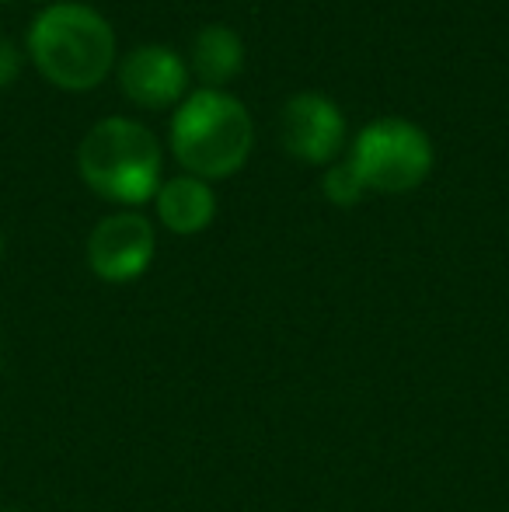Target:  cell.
I'll return each instance as SVG.
<instances>
[{
    "mask_svg": "<svg viewBox=\"0 0 509 512\" xmlns=\"http://www.w3.org/2000/svg\"><path fill=\"white\" fill-rule=\"evenodd\" d=\"M35 70L60 91H91L116 67V28L81 0H56L25 35Z\"/></svg>",
    "mask_w": 509,
    "mask_h": 512,
    "instance_id": "6da1fadb",
    "label": "cell"
},
{
    "mask_svg": "<svg viewBox=\"0 0 509 512\" xmlns=\"http://www.w3.org/2000/svg\"><path fill=\"white\" fill-rule=\"evenodd\" d=\"M255 147V122L241 98L217 88H199L171 115V154L203 182L238 175Z\"/></svg>",
    "mask_w": 509,
    "mask_h": 512,
    "instance_id": "7a4b0ae2",
    "label": "cell"
},
{
    "mask_svg": "<svg viewBox=\"0 0 509 512\" xmlns=\"http://www.w3.org/2000/svg\"><path fill=\"white\" fill-rule=\"evenodd\" d=\"M164 154L143 122L109 115L84 133L77 147V175L95 196L119 206H140L161 189Z\"/></svg>",
    "mask_w": 509,
    "mask_h": 512,
    "instance_id": "3957f363",
    "label": "cell"
},
{
    "mask_svg": "<svg viewBox=\"0 0 509 512\" xmlns=\"http://www.w3.org/2000/svg\"><path fill=\"white\" fill-rule=\"evenodd\" d=\"M349 161L360 171L363 185L384 196L419 189L433 171V143L426 129L398 115H384L363 126L349 150Z\"/></svg>",
    "mask_w": 509,
    "mask_h": 512,
    "instance_id": "277c9868",
    "label": "cell"
},
{
    "mask_svg": "<svg viewBox=\"0 0 509 512\" xmlns=\"http://www.w3.org/2000/svg\"><path fill=\"white\" fill-rule=\"evenodd\" d=\"M157 251L154 223L136 209L109 213L88 237V265L105 283H133L150 269Z\"/></svg>",
    "mask_w": 509,
    "mask_h": 512,
    "instance_id": "5b68a950",
    "label": "cell"
},
{
    "mask_svg": "<svg viewBox=\"0 0 509 512\" xmlns=\"http://www.w3.org/2000/svg\"><path fill=\"white\" fill-rule=\"evenodd\" d=\"M279 140L297 161L332 164L346 143V115L321 91H300L283 105Z\"/></svg>",
    "mask_w": 509,
    "mask_h": 512,
    "instance_id": "8992f818",
    "label": "cell"
},
{
    "mask_svg": "<svg viewBox=\"0 0 509 512\" xmlns=\"http://www.w3.org/2000/svg\"><path fill=\"white\" fill-rule=\"evenodd\" d=\"M119 84H123L129 102L143 108H168L185 98L189 63L175 49L161 46V42H147V46H136L123 56Z\"/></svg>",
    "mask_w": 509,
    "mask_h": 512,
    "instance_id": "52a82bcc",
    "label": "cell"
},
{
    "mask_svg": "<svg viewBox=\"0 0 509 512\" xmlns=\"http://www.w3.org/2000/svg\"><path fill=\"white\" fill-rule=\"evenodd\" d=\"M154 206L164 227L178 237L203 234L213 223V216H217V196H213L210 182H203L196 175H178L161 182Z\"/></svg>",
    "mask_w": 509,
    "mask_h": 512,
    "instance_id": "ba28073f",
    "label": "cell"
},
{
    "mask_svg": "<svg viewBox=\"0 0 509 512\" xmlns=\"http://www.w3.org/2000/svg\"><path fill=\"white\" fill-rule=\"evenodd\" d=\"M189 70L206 88L224 91V84H231L245 70V42H241V35L227 25H206L192 39Z\"/></svg>",
    "mask_w": 509,
    "mask_h": 512,
    "instance_id": "9c48e42d",
    "label": "cell"
},
{
    "mask_svg": "<svg viewBox=\"0 0 509 512\" xmlns=\"http://www.w3.org/2000/svg\"><path fill=\"white\" fill-rule=\"evenodd\" d=\"M321 189H325V199L332 206H356L363 199V192H367V185H363L360 171L353 168V161H332L325 171V182H321Z\"/></svg>",
    "mask_w": 509,
    "mask_h": 512,
    "instance_id": "30bf717a",
    "label": "cell"
},
{
    "mask_svg": "<svg viewBox=\"0 0 509 512\" xmlns=\"http://www.w3.org/2000/svg\"><path fill=\"white\" fill-rule=\"evenodd\" d=\"M21 67H25V56H21V49L14 46L11 39H4V35H0V91L11 88V84L18 81Z\"/></svg>",
    "mask_w": 509,
    "mask_h": 512,
    "instance_id": "8fae6325",
    "label": "cell"
},
{
    "mask_svg": "<svg viewBox=\"0 0 509 512\" xmlns=\"http://www.w3.org/2000/svg\"><path fill=\"white\" fill-rule=\"evenodd\" d=\"M0 255H4V234H0Z\"/></svg>",
    "mask_w": 509,
    "mask_h": 512,
    "instance_id": "7c38bea8",
    "label": "cell"
},
{
    "mask_svg": "<svg viewBox=\"0 0 509 512\" xmlns=\"http://www.w3.org/2000/svg\"><path fill=\"white\" fill-rule=\"evenodd\" d=\"M4 512H18V509H4Z\"/></svg>",
    "mask_w": 509,
    "mask_h": 512,
    "instance_id": "4fadbf2b",
    "label": "cell"
},
{
    "mask_svg": "<svg viewBox=\"0 0 509 512\" xmlns=\"http://www.w3.org/2000/svg\"><path fill=\"white\" fill-rule=\"evenodd\" d=\"M0 4H7V0H0Z\"/></svg>",
    "mask_w": 509,
    "mask_h": 512,
    "instance_id": "5bb4252c",
    "label": "cell"
},
{
    "mask_svg": "<svg viewBox=\"0 0 509 512\" xmlns=\"http://www.w3.org/2000/svg\"><path fill=\"white\" fill-rule=\"evenodd\" d=\"M53 4H56V0H53Z\"/></svg>",
    "mask_w": 509,
    "mask_h": 512,
    "instance_id": "9a60e30c",
    "label": "cell"
}]
</instances>
